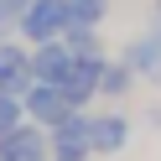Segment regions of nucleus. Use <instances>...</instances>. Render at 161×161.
<instances>
[{
  "mask_svg": "<svg viewBox=\"0 0 161 161\" xmlns=\"http://www.w3.org/2000/svg\"><path fill=\"white\" fill-rule=\"evenodd\" d=\"M151 31H161V0H151Z\"/></svg>",
  "mask_w": 161,
  "mask_h": 161,
  "instance_id": "15",
  "label": "nucleus"
},
{
  "mask_svg": "<svg viewBox=\"0 0 161 161\" xmlns=\"http://www.w3.org/2000/svg\"><path fill=\"white\" fill-rule=\"evenodd\" d=\"M88 140H94V156H114L130 140V119L125 114H88Z\"/></svg>",
  "mask_w": 161,
  "mask_h": 161,
  "instance_id": "8",
  "label": "nucleus"
},
{
  "mask_svg": "<svg viewBox=\"0 0 161 161\" xmlns=\"http://www.w3.org/2000/svg\"><path fill=\"white\" fill-rule=\"evenodd\" d=\"M36 83V68H31V52H26L21 42H0V88L5 94H26V88Z\"/></svg>",
  "mask_w": 161,
  "mask_h": 161,
  "instance_id": "4",
  "label": "nucleus"
},
{
  "mask_svg": "<svg viewBox=\"0 0 161 161\" xmlns=\"http://www.w3.org/2000/svg\"><path fill=\"white\" fill-rule=\"evenodd\" d=\"M125 63L135 68V78H146V83H161V31H140L135 42L125 47Z\"/></svg>",
  "mask_w": 161,
  "mask_h": 161,
  "instance_id": "9",
  "label": "nucleus"
},
{
  "mask_svg": "<svg viewBox=\"0 0 161 161\" xmlns=\"http://www.w3.org/2000/svg\"><path fill=\"white\" fill-rule=\"evenodd\" d=\"M73 63H78V52H73L68 42H42V47H31L36 83H63V78L73 73Z\"/></svg>",
  "mask_w": 161,
  "mask_h": 161,
  "instance_id": "7",
  "label": "nucleus"
},
{
  "mask_svg": "<svg viewBox=\"0 0 161 161\" xmlns=\"http://www.w3.org/2000/svg\"><path fill=\"white\" fill-rule=\"evenodd\" d=\"M130 83H135V68L119 57V63H109V68H104V83H99V94H104V99H125V94H130Z\"/></svg>",
  "mask_w": 161,
  "mask_h": 161,
  "instance_id": "10",
  "label": "nucleus"
},
{
  "mask_svg": "<svg viewBox=\"0 0 161 161\" xmlns=\"http://www.w3.org/2000/svg\"><path fill=\"white\" fill-rule=\"evenodd\" d=\"M0 161H52V130L26 119L21 130H11L0 140Z\"/></svg>",
  "mask_w": 161,
  "mask_h": 161,
  "instance_id": "3",
  "label": "nucleus"
},
{
  "mask_svg": "<svg viewBox=\"0 0 161 161\" xmlns=\"http://www.w3.org/2000/svg\"><path fill=\"white\" fill-rule=\"evenodd\" d=\"M73 5V26H99L109 16V0H68Z\"/></svg>",
  "mask_w": 161,
  "mask_h": 161,
  "instance_id": "12",
  "label": "nucleus"
},
{
  "mask_svg": "<svg viewBox=\"0 0 161 161\" xmlns=\"http://www.w3.org/2000/svg\"><path fill=\"white\" fill-rule=\"evenodd\" d=\"M68 47H73L78 57H94L99 52V36H94V26H68V36H63Z\"/></svg>",
  "mask_w": 161,
  "mask_h": 161,
  "instance_id": "14",
  "label": "nucleus"
},
{
  "mask_svg": "<svg viewBox=\"0 0 161 161\" xmlns=\"http://www.w3.org/2000/svg\"><path fill=\"white\" fill-rule=\"evenodd\" d=\"M68 26H73V5H68V0H31V5H26V16H21V36H26L31 47H42V42H63Z\"/></svg>",
  "mask_w": 161,
  "mask_h": 161,
  "instance_id": "1",
  "label": "nucleus"
},
{
  "mask_svg": "<svg viewBox=\"0 0 161 161\" xmlns=\"http://www.w3.org/2000/svg\"><path fill=\"white\" fill-rule=\"evenodd\" d=\"M83 156H94V140H88V114L78 109L52 130V161H83Z\"/></svg>",
  "mask_w": 161,
  "mask_h": 161,
  "instance_id": "5",
  "label": "nucleus"
},
{
  "mask_svg": "<svg viewBox=\"0 0 161 161\" xmlns=\"http://www.w3.org/2000/svg\"><path fill=\"white\" fill-rule=\"evenodd\" d=\"M26 119H31V114H26V99H21V94H5V88H0V140L11 135V130H21Z\"/></svg>",
  "mask_w": 161,
  "mask_h": 161,
  "instance_id": "11",
  "label": "nucleus"
},
{
  "mask_svg": "<svg viewBox=\"0 0 161 161\" xmlns=\"http://www.w3.org/2000/svg\"><path fill=\"white\" fill-rule=\"evenodd\" d=\"M21 99H26V114H31L36 125H47V130H57L63 119H73V114H78V104L68 99V88H63V83H31Z\"/></svg>",
  "mask_w": 161,
  "mask_h": 161,
  "instance_id": "2",
  "label": "nucleus"
},
{
  "mask_svg": "<svg viewBox=\"0 0 161 161\" xmlns=\"http://www.w3.org/2000/svg\"><path fill=\"white\" fill-rule=\"evenodd\" d=\"M104 57H78V63H73V73H68L63 78V88H68V99H73V104L78 109H88V99H99V83H104Z\"/></svg>",
  "mask_w": 161,
  "mask_h": 161,
  "instance_id": "6",
  "label": "nucleus"
},
{
  "mask_svg": "<svg viewBox=\"0 0 161 161\" xmlns=\"http://www.w3.org/2000/svg\"><path fill=\"white\" fill-rule=\"evenodd\" d=\"M26 5L31 0H0V42L11 31H21V16H26Z\"/></svg>",
  "mask_w": 161,
  "mask_h": 161,
  "instance_id": "13",
  "label": "nucleus"
}]
</instances>
